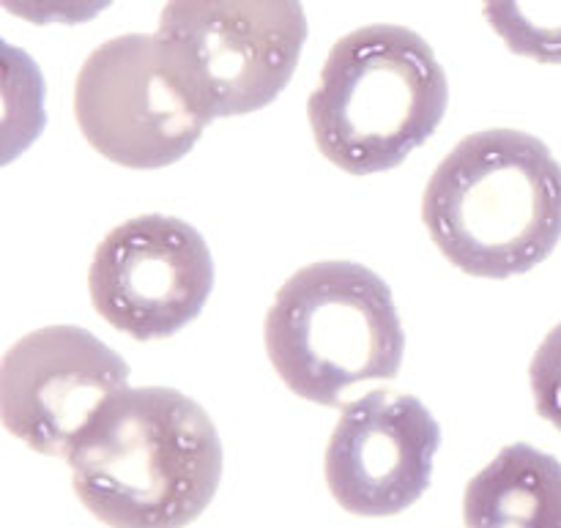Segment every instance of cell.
<instances>
[{"mask_svg":"<svg viewBox=\"0 0 561 528\" xmlns=\"http://www.w3.org/2000/svg\"><path fill=\"white\" fill-rule=\"evenodd\" d=\"M482 11L515 55L561 64V0H482Z\"/></svg>","mask_w":561,"mask_h":528,"instance_id":"obj_11","label":"cell"},{"mask_svg":"<svg viewBox=\"0 0 561 528\" xmlns=\"http://www.w3.org/2000/svg\"><path fill=\"white\" fill-rule=\"evenodd\" d=\"M157 33L214 118L266 107L307 42L301 0H168Z\"/></svg>","mask_w":561,"mask_h":528,"instance_id":"obj_6","label":"cell"},{"mask_svg":"<svg viewBox=\"0 0 561 528\" xmlns=\"http://www.w3.org/2000/svg\"><path fill=\"white\" fill-rule=\"evenodd\" d=\"M9 14L31 25H82L102 14L115 0H0Z\"/></svg>","mask_w":561,"mask_h":528,"instance_id":"obj_13","label":"cell"},{"mask_svg":"<svg viewBox=\"0 0 561 528\" xmlns=\"http://www.w3.org/2000/svg\"><path fill=\"white\" fill-rule=\"evenodd\" d=\"M88 513L110 528H184L222 480L211 416L168 387H126L107 400L66 458Z\"/></svg>","mask_w":561,"mask_h":528,"instance_id":"obj_1","label":"cell"},{"mask_svg":"<svg viewBox=\"0 0 561 528\" xmlns=\"http://www.w3.org/2000/svg\"><path fill=\"white\" fill-rule=\"evenodd\" d=\"M422 219L460 272L485 279L526 274L561 239V164L535 135L477 131L433 170Z\"/></svg>","mask_w":561,"mask_h":528,"instance_id":"obj_2","label":"cell"},{"mask_svg":"<svg viewBox=\"0 0 561 528\" xmlns=\"http://www.w3.org/2000/svg\"><path fill=\"white\" fill-rule=\"evenodd\" d=\"M531 394L542 420L561 433V323L546 334L529 367Z\"/></svg>","mask_w":561,"mask_h":528,"instance_id":"obj_12","label":"cell"},{"mask_svg":"<svg viewBox=\"0 0 561 528\" xmlns=\"http://www.w3.org/2000/svg\"><path fill=\"white\" fill-rule=\"evenodd\" d=\"M126 387L129 367L110 345L80 326H47L3 356L0 416L33 452L66 460L96 411Z\"/></svg>","mask_w":561,"mask_h":528,"instance_id":"obj_8","label":"cell"},{"mask_svg":"<svg viewBox=\"0 0 561 528\" xmlns=\"http://www.w3.org/2000/svg\"><path fill=\"white\" fill-rule=\"evenodd\" d=\"M214 288L206 239L190 222L146 214L110 230L88 268L99 315L131 340H164L190 326Z\"/></svg>","mask_w":561,"mask_h":528,"instance_id":"obj_7","label":"cell"},{"mask_svg":"<svg viewBox=\"0 0 561 528\" xmlns=\"http://www.w3.org/2000/svg\"><path fill=\"white\" fill-rule=\"evenodd\" d=\"M266 351L285 387L318 405H343L367 381L400 372L405 332L389 285L367 266L321 261L274 296Z\"/></svg>","mask_w":561,"mask_h":528,"instance_id":"obj_4","label":"cell"},{"mask_svg":"<svg viewBox=\"0 0 561 528\" xmlns=\"http://www.w3.org/2000/svg\"><path fill=\"white\" fill-rule=\"evenodd\" d=\"M466 528H561V463L531 444H510L463 493Z\"/></svg>","mask_w":561,"mask_h":528,"instance_id":"obj_10","label":"cell"},{"mask_svg":"<svg viewBox=\"0 0 561 528\" xmlns=\"http://www.w3.org/2000/svg\"><path fill=\"white\" fill-rule=\"evenodd\" d=\"M82 137L121 168L179 162L214 120L159 33H124L99 44L75 82Z\"/></svg>","mask_w":561,"mask_h":528,"instance_id":"obj_5","label":"cell"},{"mask_svg":"<svg viewBox=\"0 0 561 528\" xmlns=\"http://www.w3.org/2000/svg\"><path fill=\"white\" fill-rule=\"evenodd\" d=\"M447 104V74L431 44L409 27L378 22L329 49L307 115L329 162L373 175L431 140Z\"/></svg>","mask_w":561,"mask_h":528,"instance_id":"obj_3","label":"cell"},{"mask_svg":"<svg viewBox=\"0 0 561 528\" xmlns=\"http://www.w3.org/2000/svg\"><path fill=\"white\" fill-rule=\"evenodd\" d=\"M442 431L411 394H362L340 414L327 444V477L334 502L362 518H389L422 498L433 477Z\"/></svg>","mask_w":561,"mask_h":528,"instance_id":"obj_9","label":"cell"}]
</instances>
